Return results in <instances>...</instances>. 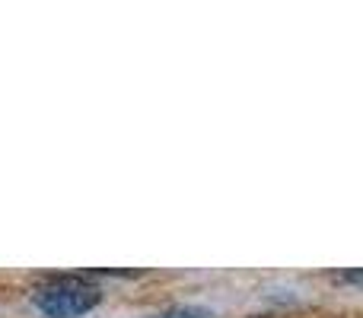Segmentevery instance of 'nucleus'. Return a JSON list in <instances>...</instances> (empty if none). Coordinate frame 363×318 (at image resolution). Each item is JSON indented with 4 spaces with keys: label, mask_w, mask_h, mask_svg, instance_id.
<instances>
[{
    "label": "nucleus",
    "mask_w": 363,
    "mask_h": 318,
    "mask_svg": "<svg viewBox=\"0 0 363 318\" xmlns=\"http://www.w3.org/2000/svg\"><path fill=\"white\" fill-rule=\"evenodd\" d=\"M29 300L45 318H80L102 302V290L80 280L77 274H55L45 277V283L32 290Z\"/></svg>",
    "instance_id": "nucleus-1"
},
{
    "label": "nucleus",
    "mask_w": 363,
    "mask_h": 318,
    "mask_svg": "<svg viewBox=\"0 0 363 318\" xmlns=\"http://www.w3.org/2000/svg\"><path fill=\"white\" fill-rule=\"evenodd\" d=\"M160 318H211V309H201V306H176L169 312H163Z\"/></svg>",
    "instance_id": "nucleus-2"
},
{
    "label": "nucleus",
    "mask_w": 363,
    "mask_h": 318,
    "mask_svg": "<svg viewBox=\"0 0 363 318\" xmlns=\"http://www.w3.org/2000/svg\"><path fill=\"white\" fill-rule=\"evenodd\" d=\"M252 318H262V315H252Z\"/></svg>",
    "instance_id": "nucleus-3"
}]
</instances>
